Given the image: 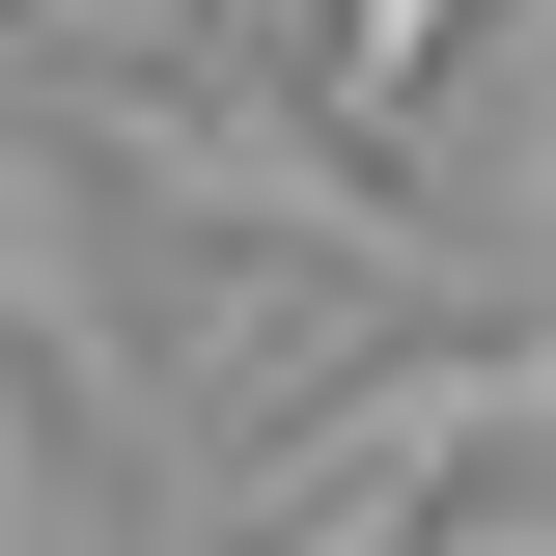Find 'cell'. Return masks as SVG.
<instances>
[{
    "label": "cell",
    "mask_w": 556,
    "mask_h": 556,
    "mask_svg": "<svg viewBox=\"0 0 556 556\" xmlns=\"http://www.w3.org/2000/svg\"><path fill=\"white\" fill-rule=\"evenodd\" d=\"M28 139H56L112 223H167V251H278V278H362V306L501 334V251L417 195V167H334L251 56H167V84H139V56H56V84H28Z\"/></svg>",
    "instance_id": "obj_1"
},
{
    "label": "cell",
    "mask_w": 556,
    "mask_h": 556,
    "mask_svg": "<svg viewBox=\"0 0 556 556\" xmlns=\"http://www.w3.org/2000/svg\"><path fill=\"white\" fill-rule=\"evenodd\" d=\"M0 362L56 390L84 445H167V362H139V306H112V195H84L28 112H0Z\"/></svg>",
    "instance_id": "obj_2"
},
{
    "label": "cell",
    "mask_w": 556,
    "mask_h": 556,
    "mask_svg": "<svg viewBox=\"0 0 556 556\" xmlns=\"http://www.w3.org/2000/svg\"><path fill=\"white\" fill-rule=\"evenodd\" d=\"M473 28H501V0H306L278 112L334 139V167H390V139H417V84H473Z\"/></svg>",
    "instance_id": "obj_3"
},
{
    "label": "cell",
    "mask_w": 556,
    "mask_h": 556,
    "mask_svg": "<svg viewBox=\"0 0 556 556\" xmlns=\"http://www.w3.org/2000/svg\"><path fill=\"white\" fill-rule=\"evenodd\" d=\"M167 56H251V84H278V56H306V0H167Z\"/></svg>",
    "instance_id": "obj_4"
},
{
    "label": "cell",
    "mask_w": 556,
    "mask_h": 556,
    "mask_svg": "<svg viewBox=\"0 0 556 556\" xmlns=\"http://www.w3.org/2000/svg\"><path fill=\"white\" fill-rule=\"evenodd\" d=\"M417 556H529V501H445V529H417Z\"/></svg>",
    "instance_id": "obj_5"
}]
</instances>
